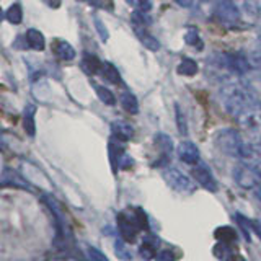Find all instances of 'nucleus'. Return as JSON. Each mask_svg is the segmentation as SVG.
Returning <instances> with one entry per match:
<instances>
[{
  "instance_id": "27",
  "label": "nucleus",
  "mask_w": 261,
  "mask_h": 261,
  "mask_svg": "<svg viewBox=\"0 0 261 261\" xmlns=\"http://www.w3.org/2000/svg\"><path fill=\"white\" fill-rule=\"evenodd\" d=\"M127 4H130V5H136L137 7V0H126Z\"/></svg>"
},
{
  "instance_id": "10",
  "label": "nucleus",
  "mask_w": 261,
  "mask_h": 261,
  "mask_svg": "<svg viewBox=\"0 0 261 261\" xmlns=\"http://www.w3.org/2000/svg\"><path fill=\"white\" fill-rule=\"evenodd\" d=\"M111 130H113V136L121 139V141H129V139L134 136L133 126L126 121H114L111 124Z\"/></svg>"
},
{
  "instance_id": "18",
  "label": "nucleus",
  "mask_w": 261,
  "mask_h": 261,
  "mask_svg": "<svg viewBox=\"0 0 261 261\" xmlns=\"http://www.w3.org/2000/svg\"><path fill=\"white\" fill-rule=\"evenodd\" d=\"M5 18H7L8 21H10L12 24H20L21 20H23V10H21V7H20L18 4H13V5L7 10Z\"/></svg>"
},
{
  "instance_id": "17",
  "label": "nucleus",
  "mask_w": 261,
  "mask_h": 261,
  "mask_svg": "<svg viewBox=\"0 0 261 261\" xmlns=\"http://www.w3.org/2000/svg\"><path fill=\"white\" fill-rule=\"evenodd\" d=\"M95 92H96L98 98H100V100H101L105 105H110V106L116 105V96H114L111 90H108L106 87H101V85H95Z\"/></svg>"
},
{
  "instance_id": "15",
  "label": "nucleus",
  "mask_w": 261,
  "mask_h": 261,
  "mask_svg": "<svg viewBox=\"0 0 261 261\" xmlns=\"http://www.w3.org/2000/svg\"><path fill=\"white\" fill-rule=\"evenodd\" d=\"M167 179L168 181L173 185L175 188H178V190H186L188 186H190V181L179 173V171H176V170H170V171H167Z\"/></svg>"
},
{
  "instance_id": "29",
  "label": "nucleus",
  "mask_w": 261,
  "mask_h": 261,
  "mask_svg": "<svg viewBox=\"0 0 261 261\" xmlns=\"http://www.w3.org/2000/svg\"><path fill=\"white\" fill-rule=\"evenodd\" d=\"M0 144H2V136H0Z\"/></svg>"
},
{
  "instance_id": "13",
  "label": "nucleus",
  "mask_w": 261,
  "mask_h": 261,
  "mask_svg": "<svg viewBox=\"0 0 261 261\" xmlns=\"http://www.w3.org/2000/svg\"><path fill=\"white\" fill-rule=\"evenodd\" d=\"M176 72L179 73V75L193 77V75H196V72H198V64H196L193 59H190V57H185V59L178 64Z\"/></svg>"
},
{
  "instance_id": "25",
  "label": "nucleus",
  "mask_w": 261,
  "mask_h": 261,
  "mask_svg": "<svg viewBox=\"0 0 261 261\" xmlns=\"http://www.w3.org/2000/svg\"><path fill=\"white\" fill-rule=\"evenodd\" d=\"M44 4H47L51 8H57L61 5V0H43Z\"/></svg>"
},
{
  "instance_id": "5",
  "label": "nucleus",
  "mask_w": 261,
  "mask_h": 261,
  "mask_svg": "<svg viewBox=\"0 0 261 261\" xmlns=\"http://www.w3.org/2000/svg\"><path fill=\"white\" fill-rule=\"evenodd\" d=\"M53 51L57 59L61 61H73L75 59V49H73L67 41L56 39L53 43Z\"/></svg>"
},
{
  "instance_id": "8",
  "label": "nucleus",
  "mask_w": 261,
  "mask_h": 261,
  "mask_svg": "<svg viewBox=\"0 0 261 261\" xmlns=\"http://www.w3.org/2000/svg\"><path fill=\"white\" fill-rule=\"evenodd\" d=\"M24 41H27V46L35 49V51H43L44 46H46L43 33L35 30V28H30L27 33H24Z\"/></svg>"
},
{
  "instance_id": "19",
  "label": "nucleus",
  "mask_w": 261,
  "mask_h": 261,
  "mask_svg": "<svg viewBox=\"0 0 261 261\" xmlns=\"http://www.w3.org/2000/svg\"><path fill=\"white\" fill-rule=\"evenodd\" d=\"M175 110H176V124H178V130L181 136L188 134V124H186V118H185V113L179 108V105H175Z\"/></svg>"
},
{
  "instance_id": "7",
  "label": "nucleus",
  "mask_w": 261,
  "mask_h": 261,
  "mask_svg": "<svg viewBox=\"0 0 261 261\" xmlns=\"http://www.w3.org/2000/svg\"><path fill=\"white\" fill-rule=\"evenodd\" d=\"M144 27H145V24H133L134 33H136L137 38L141 39V43H142L147 49H150V51H157V49L160 47L159 41L155 39L153 36H150Z\"/></svg>"
},
{
  "instance_id": "21",
  "label": "nucleus",
  "mask_w": 261,
  "mask_h": 261,
  "mask_svg": "<svg viewBox=\"0 0 261 261\" xmlns=\"http://www.w3.org/2000/svg\"><path fill=\"white\" fill-rule=\"evenodd\" d=\"M185 41H186V44H191V46H198V49H202V41L199 39V35H198V31L196 30H188L186 31V35H185Z\"/></svg>"
},
{
  "instance_id": "22",
  "label": "nucleus",
  "mask_w": 261,
  "mask_h": 261,
  "mask_svg": "<svg viewBox=\"0 0 261 261\" xmlns=\"http://www.w3.org/2000/svg\"><path fill=\"white\" fill-rule=\"evenodd\" d=\"M137 8L141 10L142 13L150 12L152 8V0H137Z\"/></svg>"
},
{
  "instance_id": "6",
  "label": "nucleus",
  "mask_w": 261,
  "mask_h": 261,
  "mask_svg": "<svg viewBox=\"0 0 261 261\" xmlns=\"http://www.w3.org/2000/svg\"><path fill=\"white\" fill-rule=\"evenodd\" d=\"M101 65H103V62L98 59L95 54H84L80 67L87 75H95V73H100Z\"/></svg>"
},
{
  "instance_id": "16",
  "label": "nucleus",
  "mask_w": 261,
  "mask_h": 261,
  "mask_svg": "<svg viewBox=\"0 0 261 261\" xmlns=\"http://www.w3.org/2000/svg\"><path fill=\"white\" fill-rule=\"evenodd\" d=\"M121 105H122V108H124L130 114H137V111H139L137 98L134 95H130V93H124L121 96Z\"/></svg>"
},
{
  "instance_id": "26",
  "label": "nucleus",
  "mask_w": 261,
  "mask_h": 261,
  "mask_svg": "<svg viewBox=\"0 0 261 261\" xmlns=\"http://www.w3.org/2000/svg\"><path fill=\"white\" fill-rule=\"evenodd\" d=\"M88 2L92 4V5H101V4H103V0H88Z\"/></svg>"
},
{
  "instance_id": "2",
  "label": "nucleus",
  "mask_w": 261,
  "mask_h": 261,
  "mask_svg": "<svg viewBox=\"0 0 261 261\" xmlns=\"http://www.w3.org/2000/svg\"><path fill=\"white\" fill-rule=\"evenodd\" d=\"M216 18L222 24H237L240 21V8L235 5L233 0H217L214 7Z\"/></svg>"
},
{
  "instance_id": "14",
  "label": "nucleus",
  "mask_w": 261,
  "mask_h": 261,
  "mask_svg": "<svg viewBox=\"0 0 261 261\" xmlns=\"http://www.w3.org/2000/svg\"><path fill=\"white\" fill-rule=\"evenodd\" d=\"M35 111H36V108L33 105H30V106L24 108L23 124H24V130H27L30 136H35V133H36V127H35Z\"/></svg>"
},
{
  "instance_id": "1",
  "label": "nucleus",
  "mask_w": 261,
  "mask_h": 261,
  "mask_svg": "<svg viewBox=\"0 0 261 261\" xmlns=\"http://www.w3.org/2000/svg\"><path fill=\"white\" fill-rule=\"evenodd\" d=\"M235 119L239 121L245 129L251 130V133L261 134V103L258 100H255L251 105H248Z\"/></svg>"
},
{
  "instance_id": "11",
  "label": "nucleus",
  "mask_w": 261,
  "mask_h": 261,
  "mask_svg": "<svg viewBox=\"0 0 261 261\" xmlns=\"http://www.w3.org/2000/svg\"><path fill=\"white\" fill-rule=\"evenodd\" d=\"M100 73H101V77L108 82V84H113V85H119L121 84V73L118 72V69L114 67L111 62H103Z\"/></svg>"
},
{
  "instance_id": "3",
  "label": "nucleus",
  "mask_w": 261,
  "mask_h": 261,
  "mask_svg": "<svg viewBox=\"0 0 261 261\" xmlns=\"http://www.w3.org/2000/svg\"><path fill=\"white\" fill-rule=\"evenodd\" d=\"M217 142L227 153L237 155V157L240 155V157H242L245 144L242 142V137H240L239 133H237V130H233V129L222 130V133H220L219 137H217Z\"/></svg>"
},
{
  "instance_id": "23",
  "label": "nucleus",
  "mask_w": 261,
  "mask_h": 261,
  "mask_svg": "<svg viewBox=\"0 0 261 261\" xmlns=\"http://www.w3.org/2000/svg\"><path fill=\"white\" fill-rule=\"evenodd\" d=\"M90 258H92V261H106V258L101 255L100 251H96V250H90Z\"/></svg>"
},
{
  "instance_id": "24",
  "label": "nucleus",
  "mask_w": 261,
  "mask_h": 261,
  "mask_svg": "<svg viewBox=\"0 0 261 261\" xmlns=\"http://www.w3.org/2000/svg\"><path fill=\"white\" fill-rule=\"evenodd\" d=\"M175 2L179 5V7H185V8H190L193 4H194V0H175Z\"/></svg>"
},
{
  "instance_id": "12",
  "label": "nucleus",
  "mask_w": 261,
  "mask_h": 261,
  "mask_svg": "<svg viewBox=\"0 0 261 261\" xmlns=\"http://www.w3.org/2000/svg\"><path fill=\"white\" fill-rule=\"evenodd\" d=\"M194 176L198 178V181L202 186H206L207 190H216V181H214V178H212V175L209 173L207 168L198 167V168L194 170Z\"/></svg>"
},
{
  "instance_id": "28",
  "label": "nucleus",
  "mask_w": 261,
  "mask_h": 261,
  "mask_svg": "<svg viewBox=\"0 0 261 261\" xmlns=\"http://www.w3.org/2000/svg\"><path fill=\"white\" fill-rule=\"evenodd\" d=\"M4 16H5V13L2 12V8H0V21H2V18H4Z\"/></svg>"
},
{
  "instance_id": "4",
  "label": "nucleus",
  "mask_w": 261,
  "mask_h": 261,
  "mask_svg": "<svg viewBox=\"0 0 261 261\" xmlns=\"http://www.w3.org/2000/svg\"><path fill=\"white\" fill-rule=\"evenodd\" d=\"M222 59V65L228 70L235 73V75H243L250 70V62L247 57H243L242 54H237V53H228V54H222L220 56Z\"/></svg>"
},
{
  "instance_id": "9",
  "label": "nucleus",
  "mask_w": 261,
  "mask_h": 261,
  "mask_svg": "<svg viewBox=\"0 0 261 261\" xmlns=\"http://www.w3.org/2000/svg\"><path fill=\"white\" fill-rule=\"evenodd\" d=\"M178 153H179V157H181V160L186 163H198V160H199V152L196 149V145L191 142L179 144Z\"/></svg>"
},
{
  "instance_id": "20",
  "label": "nucleus",
  "mask_w": 261,
  "mask_h": 261,
  "mask_svg": "<svg viewBox=\"0 0 261 261\" xmlns=\"http://www.w3.org/2000/svg\"><path fill=\"white\" fill-rule=\"evenodd\" d=\"M247 88L251 92V95L256 98V100L261 103V77H255L251 79L248 84H247Z\"/></svg>"
}]
</instances>
